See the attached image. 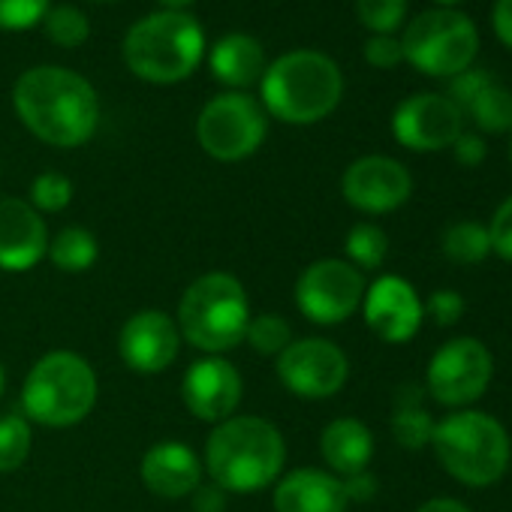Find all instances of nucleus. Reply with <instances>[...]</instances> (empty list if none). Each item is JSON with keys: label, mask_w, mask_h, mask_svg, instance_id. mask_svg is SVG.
Listing matches in <instances>:
<instances>
[{"label": "nucleus", "mask_w": 512, "mask_h": 512, "mask_svg": "<svg viewBox=\"0 0 512 512\" xmlns=\"http://www.w3.org/2000/svg\"><path fill=\"white\" fill-rule=\"evenodd\" d=\"M434 4H443V7H452V4H458V0H434Z\"/></svg>", "instance_id": "44"}, {"label": "nucleus", "mask_w": 512, "mask_h": 512, "mask_svg": "<svg viewBox=\"0 0 512 512\" xmlns=\"http://www.w3.org/2000/svg\"><path fill=\"white\" fill-rule=\"evenodd\" d=\"M52 0H0V28L4 31H28L46 19Z\"/></svg>", "instance_id": "33"}, {"label": "nucleus", "mask_w": 512, "mask_h": 512, "mask_svg": "<svg viewBox=\"0 0 512 512\" xmlns=\"http://www.w3.org/2000/svg\"><path fill=\"white\" fill-rule=\"evenodd\" d=\"M193 509L196 512H223L226 509V491L217 485H199L193 491Z\"/></svg>", "instance_id": "40"}, {"label": "nucleus", "mask_w": 512, "mask_h": 512, "mask_svg": "<svg viewBox=\"0 0 512 512\" xmlns=\"http://www.w3.org/2000/svg\"><path fill=\"white\" fill-rule=\"evenodd\" d=\"M211 76L226 88H247L266 73V52L250 34H226L208 58Z\"/></svg>", "instance_id": "21"}, {"label": "nucleus", "mask_w": 512, "mask_h": 512, "mask_svg": "<svg viewBox=\"0 0 512 512\" xmlns=\"http://www.w3.org/2000/svg\"><path fill=\"white\" fill-rule=\"evenodd\" d=\"M0 392H4V368H0Z\"/></svg>", "instance_id": "45"}, {"label": "nucleus", "mask_w": 512, "mask_h": 512, "mask_svg": "<svg viewBox=\"0 0 512 512\" xmlns=\"http://www.w3.org/2000/svg\"><path fill=\"white\" fill-rule=\"evenodd\" d=\"M22 404L34 422L49 428H70L94 410L97 374L82 356L70 350L46 353L25 380Z\"/></svg>", "instance_id": "7"}, {"label": "nucleus", "mask_w": 512, "mask_h": 512, "mask_svg": "<svg viewBox=\"0 0 512 512\" xmlns=\"http://www.w3.org/2000/svg\"><path fill=\"white\" fill-rule=\"evenodd\" d=\"M320 452L335 473L353 476L359 470H368V461L374 455V434L365 422L344 416L323 428Z\"/></svg>", "instance_id": "22"}, {"label": "nucleus", "mask_w": 512, "mask_h": 512, "mask_svg": "<svg viewBox=\"0 0 512 512\" xmlns=\"http://www.w3.org/2000/svg\"><path fill=\"white\" fill-rule=\"evenodd\" d=\"M452 148H455V160H458L461 166H479V163L485 160V154H488L485 139H482V136H473V133H461V136L452 142Z\"/></svg>", "instance_id": "39"}, {"label": "nucleus", "mask_w": 512, "mask_h": 512, "mask_svg": "<svg viewBox=\"0 0 512 512\" xmlns=\"http://www.w3.org/2000/svg\"><path fill=\"white\" fill-rule=\"evenodd\" d=\"M287 443L281 431L260 416H229L217 422L205 443V464L217 488L250 494L263 491L284 470Z\"/></svg>", "instance_id": "2"}, {"label": "nucleus", "mask_w": 512, "mask_h": 512, "mask_svg": "<svg viewBox=\"0 0 512 512\" xmlns=\"http://www.w3.org/2000/svg\"><path fill=\"white\" fill-rule=\"evenodd\" d=\"M347 503L344 482L314 467L287 473L275 488L278 512H347Z\"/></svg>", "instance_id": "20"}, {"label": "nucleus", "mask_w": 512, "mask_h": 512, "mask_svg": "<svg viewBox=\"0 0 512 512\" xmlns=\"http://www.w3.org/2000/svg\"><path fill=\"white\" fill-rule=\"evenodd\" d=\"M347 256H350V266H356L359 272H371V269H380L386 253H389V238L380 226L374 223H356L350 232H347Z\"/></svg>", "instance_id": "27"}, {"label": "nucleus", "mask_w": 512, "mask_h": 512, "mask_svg": "<svg viewBox=\"0 0 512 512\" xmlns=\"http://www.w3.org/2000/svg\"><path fill=\"white\" fill-rule=\"evenodd\" d=\"M250 323L247 293L226 272L202 275L187 287L178 305V332L193 347L217 356L244 341Z\"/></svg>", "instance_id": "6"}, {"label": "nucleus", "mask_w": 512, "mask_h": 512, "mask_svg": "<svg viewBox=\"0 0 512 512\" xmlns=\"http://www.w3.org/2000/svg\"><path fill=\"white\" fill-rule=\"evenodd\" d=\"M440 247H443L446 260H452L455 266H479L491 253L488 226H482L476 220H458V223L446 226Z\"/></svg>", "instance_id": "24"}, {"label": "nucleus", "mask_w": 512, "mask_h": 512, "mask_svg": "<svg viewBox=\"0 0 512 512\" xmlns=\"http://www.w3.org/2000/svg\"><path fill=\"white\" fill-rule=\"evenodd\" d=\"M181 347V332L175 320L163 311H139L121 329V359L139 374L166 371Z\"/></svg>", "instance_id": "16"}, {"label": "nucleus", "mask_w": 512, "mask_h": 512, "mask_svg": "<svg viewBox=\"0 0 512 512\" xmlns=\"http://www.w3.org/2000/svg\"><path fill=\"white\" fill-rule=\"evenodd\" d=\"M464 112L485 133H506V130H512V94L503 85H497V82L485 85Z\"/></svg>", "instance_id": "26"}, {"label": "nucleus", "mask_w": 512, "mask_h": 512, "mask_svg": "<svg viewBox=\"0 0 512 512\" xmlns=\"http://www.w3.org/2000/svg\"><path fill=\"white\" fill-rule=\"evenodd\" d=\"M431 446L443 470L470 488L494 485L506 473L512 455L506 428L479 410H458L434 422Z\"/></svg>", "instance_id": "5"}, {"label": "nucleus", "mask_w": 512, "mask_h": 512, "mask_svg": "<svg viewBox=\"0 0 512 512\" xmlns=\"http://www.w3.org/2000/svg\"><path fill=\"white\" fill-rule=\"evenodd\" d=\"M461 127V109L443 94H416L404 100L392 115V133L410 151L449 148L464 133Z\"/></svg>", "instance_id": "13"}, {"label": "nucleus", "mask_w": 512, "mask_h": 512, "mask_svg": "<svg viewBox=\"0 0 512 512\" xmlns=\"http://www.w3.org/2000/svg\"><path fill=\"white\" fill-rule=\"evenodd\" d=\"M43 25H46L49 40H52L55 46H61V49H79V46H85L88 37H91L88 16H85L82 10L70 7V4L52 7V10L46 13Z\"/></svg>", "instance_id": "29"}, {"label": "nucleus", "mask_w": 512, "mask_h": 512, "mask_svg": "<svg viewBox=\"0 0 512 512\" xmlns=\"http://www.w3.org/2000/svg\"><path fill=\"white\" fill-rule=\"evenodd\" d=\"M341 482H344L347 500H353V503H368V500H374V494H377V488H380V482H377V476H374L371 470H359V473H353V476H344Z\"/></svg>", "instance_id": "38"}, {"label": "nucleus", "mask_w": 512, "mask_h": 512, "mask_svg": "<svg viewBox=\"0 0 512 512\" xmlns=\"http://www.w3.org/2000/svg\"><path fill=\"white\" fill-rule=\"evenodd\" d=\"M49 253L43 217L25 199H0V269L28 272Z\"/></svg>", "instance_id": "18"}, {"label": "nucleus", "mask_w": 512, "mask_h": 512, "mask_svg": "<svg viewBox=\"0 0 512 512\" xmlns=\"http://www.w3.org/2000/svg\"><path fill=\"white\" fill-rule=\"evenodd\" d=\"M181 395L187 410L202 422H223L241 401V374L220 356L199 359L187 368Z\"/></svg>", "instance_id": "17"}, {"label": "nucleus", "mask_w": 512, "mask_h": 512, "mask_svg": "<svg viewBox=\"0 0 512 512\" xmlns=\"http://www.w3.org/2000/svg\"><path fill=\"white\" fill-rule=\"evenodd\" d=\"M494 374L488 347L476 338H455L443 344L428 365V392L443 407H467L485 395Z\"/></svg>", "instance_id": "10"}, {"label": "nucleus", "mask_w": 512, "mask_h": 512, "mask_svg": "<svg viewBox=\"0 0 512 512\" xmlns=\"http://www.w3.org/2000/svg\"><path fill=\"white\" fill-rule=\"evenodd\" d=\"M464 299H461V293H455V290H437V293H431L428 296V302H425V314L437 323V326H455L461 317H464Z\"/></svg>", "instance_id": "35"}, {"label": "nucleus", "mask_w": 512, "mask_h": 512, "mask_svg": "<svg viewBox=\"0 0 512 512\" xmlns=\"http://www.w3.org/2000/svg\"><path fill=\"white\" fill-rule=\"evenodd\" d=\"M416 512H470V509L461 500H455V497H434V500L422 503Z\"/></svg>", "instance_id": "42"}, {"label": "nucleus", "mask_w": 512, "mask_h": 512, "mask_svg": "<svg viewBox=\"0 0 512 512\" xmlns=\"http://www.w3.org/2000/svg\"><path fill=\"white\" fill-rule=\"evenodd\" d=\"M13 106L22 124L58 148L85 145L100 124V100L91 82L64 67H34L19 76Z\"/></svg>", "instance_id": "1"}, {"label": "nucleus", "mask_w": 512, "mask_h": 512, "mask_svg": "<svg viewBox=\"0 0 512 512\" xmlns=\"http://www.w3.org/2000/svg\"><path fill=\"white\" fill-rule=\"evenodd\" d=\"M509 160H512V139H509Z\"/></svg>", "instance_id": "47"}, {"label": "nucleus", "mask_w": 512, "mask_h": 512, "mask_svg": "<svg viewBox=\"0 0 512 512\" xmlns=\"http://www.w3.org/2000/svg\"><path fill=\"white\" fill-rule=\"evenodd\" d=\"M278 377L299 398H332L344 389L350 362L332 341L302 338L278 356Z\"/></svg>", "instance_id": "12"}, {"label": "nucleus", "mask_w": 512, "mask_h": 512, "mask_svg": "<svg viewBox=\"0 0 512 512\" xmlns=\"http://www.w3.org/2000/svg\"><path fill=\"white\" fill-rule=\"evenodd\" d=\"M31 452V428L22 416L0 419V473H10L28 461Z\"/></svg>", "instance_id": "30"}, {"label": "nucleus", "mask_w": 512, "mask_h": 512, "mask_svg": "<svg viewBox=\"0 0 512 512\" xmlns=\"http://www.w3.org/2000/svg\"><path fill=\"white\" fill-rule=\"evenodd\" d=\"M392 434L398 446L404 449H425L431 446L434 434V419L422 407V392L419 386H401L395 395V413H392Z\"/></svg>", "instance_id": "23"}, {"label": "nucleus", "mask_w": 512, "mask_h": 512, "mask_svg": "<svg viewBox=\"0 0 512 512\" xmlns=\"http://www.w3.org/2000/svg\"><path fill=\"white\" fill-rule=\"evenodd\" d=\"M73 199V181L61 172H43L31 184V205L40 211H64Z\"/></svg>", "instance_id": "32"}, {"label": "nucleus", "mask_w": 512, "mask_h": 512, "mask_svg": "<svg viewBox=\"0 0 512 512\" xmlns=\"http://www.w3.org/2000/svg\"><path fill=\"white\" fill-rule=\"evenodd\" d=\"M341 190L353 208L365 214H389L410 199L413 178L398 160L371 154L347 166L341 178Z\"/></svg>", "instance_id": "14"}, {"label": "nucleus", "mask_w": 512, "mask_h": 512, "mask_svg": "<svg viewBox=\"0 0 512 512\" xmlns=\"http://www.w3.org/2000/svg\"><path fill=\"white\" fill-rule=\"evenodd\" d=\"M365 299V278L344 260H317L296 281L299 311L320 326L344 323Z\"/></svg>", "instance_id": "11"}, {"label": "nucleus", "mask_w": 512, "mask_h": 512, "mask_svg": "<svg viewBox=\"0 0 512 512\" xmlns=\"http://www.w3.org/2000/svg\"><path fill=\"white\" fill-rule=\"evenodd\" d=\"M494 79H491V73H485V70H464V73H458V76H452V85H449V100L461 109V115H464V109L473 103V97L485 88V85H491Z\"/></svg>", "instance_id": "36"}, {"label": "nucleus", "mask_w": 512, "mask_h": 512, "mask_svg": "<svg viewBox=\"0 0 512 512\" xmlns=\"http://www.w3.org/2000/svg\"><path fill=\"white\" fill-rule=\"evenodd\" d=\"M488 238H491V253L512 263V196L494 211V217L488 223Z\"/></svg>", "instance_id": "34"}, {"label": "nucleus", "mask_w": 512, "mask_h": 512, "mask_svg": "<svg viewBox=\"0 0 512 512\" xmlns=\"http://www.w3.org/2000/svg\"><path fill=\"white\" fill-rule=\"evenodd\" d=\"M401 52L425 76H458L473 64L479 52V34L464 13L428 10L407 25Z\"/></svg>", "instance_id": "8"}, {"label": "nucleus", "mask_w": 512, "mask_h": 512, "mask_svg": "<svg viewBox=\"0 0 512 512\" xmlns=\"http://www.w3.org/2000/svg\"><path fill=\"white\" fill-rule=\"evenodd\" d=\"M404 58L401 52V40H395L392 34H374L368 43H365V61L377 70H392L398 67Z\"/></svg>", "instance_id": "37"}, {"label": "nucleus", "mask_w": 512, "mask_h": 512, "mask_svg": "<svg viewBox=\"0 0 512 512\" xmlns=\"http://www.w3.org/2000/svg\"><path fill=\"white\" fill-rule=\"evenodd\" d=\"M356 16L374 34H392L407 16V0H356Z\"/></svg>", "instance_id": "31"}, {"label": "nucleus", "mask_w": 512, "mask_h": 512, "mask_svg": "<svg viewBox=\"0 0 512 512\" xmlns=\"http://www.w3.org/2000/svg\"><path fill=\"white\" fill-rule=\"evenodd\" d=\"M244 341L260 356H281L293 344V329H290V323L281 314L250 317Z\"/></svg>", "instance_id": "28"}, {"label": "nucleus", "mask_w": 512, "mask_h": 512, "mask_svg": "<svg viewBox=\"0 0 512 512\" xmlns=\"http://www.w3.org/2000/svg\"><path fill=\"white\" fill-rule=\"evenodd\" d=\"M205 52V31L190 13L160 10L139 19L124 37V64L133 76L172 85L187 79Z\"/></svg>", "instance_id": "4"}, {"label": "nucleus", "mask_w": 512, "mask_h": 512, "mask_svg": "<svg viewBox=\"0 0 512 512\" xmlns=\"http://www.w3.org/2000/svg\"><path fill=\"white\" fill-rule=\"evenodd\" d=\"M196 136L208 157L220 163H238L263 145L266 112L247 94H220L199 112Z\"/></svg>", "instance_id": "9"}, {"label": "nucleus", "mask_w": 512, "mask_h": 512, "mask_svg": "<svg viewBox=\"0 0 512 512\" xmlns=\"http://www.w3.org/2000/svg\"><path fill=\"white\" fill-rule=\"evenodd\" d=\"M365 323L386 344H407L425 320L419 293L398 275H383L365 290Z\"/></svg>", "instance_id": "15"}, {"label": "nucleus", "mask_w": 512, "mask_h": 512, "mask_svg": "<svg viewBox=\"0 0 512 512\" xmlns=\"http://www.w3.org/2000/svg\"><path fill=\"white\" fill-rule=\"evenodd\" d=\"M491 25L497 31V37L512 49V0H497L494 4V16H491Z\"/></svg>", "instance_id": "41"}, {"label": "nucleus", "mask_w": 512, "mask_h": 512, "mask_svg": "<svg viewBox=\"0 0 512 512\" xmlns=\"http://www.w3.org/2000/svg\"><path fill=\"white\" fill-rule=\"evenodd\" d=\"M139 473H142V482L148 485V491H154L160 497H184L199 488L202 464L190 446L169 440V443H157L145 452Z\"/></svg>", "instance_id": "19"}, {"label": "nucleus", "mask_w": 512, "mask_h": 512, "mask_svg": "<svg viewBox=\"0 0 512 512\" xmlns=\"http://www.w3.org/2000/svg\"><path fill=\"white\" fill-rule=\"evenodd\" d=\"M263 106L287 124H317L335 112L344 94L338 64L314 49L287 52L260 79Z\"/></svg>", "instance_id": "3"}, {"label": "nucleus", "mask_w": 512, "mask_h": 512, "mask_svg": "<svg viewBox=\"0 0 512 512\" xmlns=\"http://www.w3.org/2000/svg\"><path fill=\"white\" fill-rule=\"evenodd\" d=\"M157 4H160L163 10H172V13H184V7H190L193 0H157Z\"/></svg>", "instance_id": "43"}, {"label": "nucleus", "mask_w": 512, "mask_h": 512, "mask_svg": "<svg viewBox=\"0 0 512 512\" xmlns=\"http://www.w3.org/2000/svg\"><path fill=\"white\" fill-rule=\"evenodd\" d=\"M94 4H112V0H94Z\"/></svg>", "instance_id": "46"}, {"label": "nucleus", "mask_w": 512, "mask_h": 512, "mask_svg": "<svg viewBox=\"0 0 512 512\" xmlns=\"http://www.w3.org/2000/svg\"><path fill=\"white\" fill-rule=\"evenodd\" d=\"M97 238L82 229V226H67L55 235V241L49 244V256H52V263L61 269V272H88L94 263H97Z\"/></svg>", "instance_id": "25"}]
</instances>
